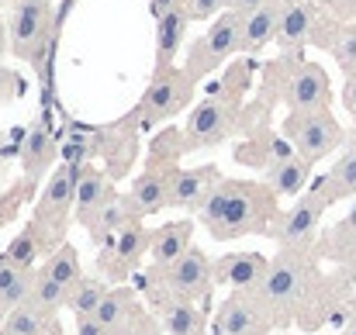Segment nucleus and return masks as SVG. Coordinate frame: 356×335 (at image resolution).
Masks as SVG:
<instances>
[{
  "instance_id": "obj_20",
  "label": "nucleus",
  "mask_w": 356,
  "mask_h": 335,
  "mask_svg": "<svg viewBox=\"0 0 356 335\" xmlns=\"http://www.w3.org/2000/svg\"><path fill=\"white\" fill-rule=\"evenodd\" d=\"M308 177H312V163L301 159V156H291V159H280V163L266 166V180L263 183L277 197H298L308 187Z\"/></svg>"
},
{
  "instance_id": "obj_3",
  "label": "nucleus",
  "mask_w": 356,
  "mask_h": 335,
  "mask_svg": "<svg viewBox=\"0 0 356 335\" xmlns=\"http://www.w3.org/2000/svg\"><path fill=\"white\" fill-rule=\"evenodd\" d=\"M242 24H245V17L238 10H222L208 24V31L191 45V56H187V73L194 80L208 76L211 70H218L236 52H242Z\"/></svg>"
},
{
  "instance_id": "obj_40",
  "label": "nucleus",
  "mask_w": 356,
  "mask_h": 335,
  "mask_svg": "<svg viewBox=\"0 0 356 335\" xmlns=\"http://www.w3.org/2000/svg\"><path fill=\"white\" fill-rule=\"evenodd\" d=\"M232 3H236V0H225V10H232Z\"/></svg>"
},
{
  "instance_id": "obj_12",
  "label": "nucleus",
  "mask_w": 356,
  "mask_h": 335,
  "mask_svg": "<svg viewBox=\"0 0 356 335\" xmlns=\"http://www.w3.org/2000/svg\"><path fill=\"white\" fill-rule=\"evenodd\" d=\"M332 104V83L329 73L318 63H305L298 66V73L287 83V108L291 114H312V111H329Z\"/></svg>"
},
{
  "instance_id": "obj_23",
  "label": "nucleus",
  "mask_w": 356,
  "mask_h": 335,
  "mask_svg": "<svg viewBox=\"0 0 356 335\" xmlns=\"http://www.w3.org/2000/svg\"><path fill=\"white\" fill-rule=\"evenodd\" d=\"M135 315H138V311H135V297H131V291L115 287V291H108V297L101 301L94 322L104 329V335H118Z\"/></svg>"
},
{
  "instance_id": "obj_29",
  "label": "nucleus",
  "mask_w": 356,
  "mask_h": 335,
  "mask_svg": "<svg viewBox=\"0 0 356 335\" xmlns=\"http://www.w3.org/2000/svg\"><path fill=\"white\" fill-rule=\"evenodd\" d=\"M104 297H108V284L97 280V277H83L80 284L70 287L66 308H70L76 318H90V315H97V308H101Z\"/></svg>"
},
{
  "instance_id": "obj_19",
  "label": "nucleus",
  "mask_w": 356,
  "mask_h": 335,
  "mask_svg": "<svg viewBox=\"0 0 356 335\" xmlns=\"http://www.w3.org/2000/svg\"><path fill=\"white\" fill-rule=\"evenodd\" d=\"M115 197V190H111V183H108V177L104 173H97V170H80V183H76V218L80 224H87L101 215V208L108 204Z\"/></svg>"
},
{
  "instance_id": "obj_38",
  "label": "nucleus",
  "mask_w": 356,
  "mask_h": 335,
  "mask_svg": "<svg viewBox=\"0 0 356 335\" xmlns=\"http://www.w3.org/2000/svg\"><path fill=\"white\" fill-rule=\"evenodd\" d=\"M263 3H266V0H236V3H232V10H238V14L245 17V14H252L256 7H263Z\"/></svg>"
},
{
  "instance_id": "obj_32",
  "label": "nucleus",
  "mask_w": 356,
  "mask_h": 335,
  "mask_svg": "<svg viewBox=\"0 0 356 335\" xmlns=\"http://www.w3.org/2000/svg\"><path fill=\"white\" fill-rule=\"evenodd\" d=\"M66 297H70V287H63V284H56L52 277H45V273H35V291H31V301L38 304V308H45V311H59L63 304H66Z\"/></svg>"
},
{
  "instance_id": "obj_1",
  "label": "nucleus",
  "mask_w": 356,
  "mask_h": 335,
  "mask_svg": "<svg viewBox=\"0 0 356 335\" xmlns=\"http://www.w3.org/2000/svg\"><path fill=\"white\" fill-rule=\"evenodd\" d=\"M273 215H277V194L266 183H245V180H218V187L197 211L201 224L222 242L266 231Z\"/></svg>"
},
{
  "instance_id": "obj_26",
  "label": "nucleus",
  "mask_w": 356,
  "mask_h": 335,
  "mask_svg": "<svg viewBox=\"0 0 356 335\" xmlns=\"http://www.w3.org/2000/svg\"><path fill=\"white\" fill-rule=\"evenodd\" d=\"M45 228L38 222H31L24 231H17V238L7 245V252L0 256L3 263H14V266H21V270H35V259L42 256V249H45Z\"/></svg>"
},
{
  "instance_id": "obj_41",
  "label": "nucleus",
  "mask_w": 356,
  "mask_h": 335,
  "mask_svg": "<svg viewBox=\"0 0 356 335\" xmlns=\"http://www.w3.org/2000/svg\"><path fill=\"white\" fill-rule=\"evenodd\" d=\"M3 318H7V315H3V311H0V329H3Z\"/></svg>"
},
{
  "instance_id": "obj_7",
  "label": "nucleus",
  "mask_w": 356,
  "mask_h": 335,
  "mask_svg": "<svg viewBox=\"0 0 356 335\" xmlns=\"http://www.w3.org/2000/svg\"><path fill=\"white\" fill-rule=\"evenodd\" d=\"M329 204H336V197H332V190H329V180L322 177V180L312 187V194L298 197V204L280 218L277 231H270V235L280 242V249H305V245L315 238V231H318L322 215H325Z\"/></svg>"
},
{
  "instance_id": "obj_15",
  "label": "nucleus",
  "mask_w": 356,
  "mask_h": 335,
  "mask_svg": "<svg viewBox=\"0 0 356 335\" xmlns=\"http://www.w3.org/2000/svg\"><path fill=\"white\" fill-rule=\"evenodd\" d=\"M270 259L259 252H229L215 263V280L236 291H256L263 273H266Z\"/></svg>"
},
{
  "instance_id": "obj_21",
  "label": "nucleus",
  "mask_w": 356,
  "mask_h": 335,
  "mask_svg": "<svg viewBox=\"0 0 356 335\" xmlns=\"http://www.w3.org/2000/svg\"><path fill=\"white\" fill-rule=\"evenodd\" d=\"M159 318H163V332L166 335H204V311L187 297L166 294V301L159 308Z\"/></svg>"
},
{
  "instance_id": "obj_27",
  "label": "nucleus",
  "mask_w": 356,
  "mask_h": 335,
  "mask_svg": "<svg viewBox=\"0 0 356 335\" xmlns=\"http://www.w3.org/2000/svg\"><path fill=\"white\" fill-rule=\"evenodd\" d=\"M52 325H56L52 311L38 308L35 301H28V304L14 308V311L3 318V332L7 335H45Z\"/></svg>"
},
{
  "instance_id": "obj_16",
  "label": "nucleus",
  "mask_w": 356,
  "mask_h": 335,
  "mask_svg": "<svg viewBox=\"0 0 356 335\" xmlns=\"http://www.w3.org/2000/svg\"><path fill=\"white\" fill-rule=\"evenodd\" d=\"M194 249V222L191 218H180V222H170L163 228L152 231V242H149V256L159 270L173 266L180 256H187Z\"/></svg>"
},
{
  "instance_id": "obj_14",
  "label": "nucleus",
  "mask_w": 356,
  "mask_h": 335,
  "mask_svg": "<svg viewBox=\"0 0 356 335\" xmlns=\"http://www.w3.org/2000/svg\"><path fill=\"white\" fill-rule=\"evenodd\" d=\"M173 173H177V170H166V166L152 163V166H145V170L135 177V183H131V190H128V201H131V208H135L138 218H142V215H159L163 208H170Z\"/></svg>"
},
{
  "instance_id": "obj_9",
  "label": "nucleus",
  "mask_w": 356,
  "mask_h": 335,
  "mask_svg": "<svg viewBox=\"0 0 356 335\" xmlns=\"http://www.w3.org/2000/svg\"><path fill=\"white\" fill-rule=\"evenodd\" d=\"M236 104L232 101H222V97H204L191 117H187V128H184V152L187 149H211L218 142H225L236 128Z\"/></svg>"
},
{
  "instance_id": "obj_8",
  "label": "nucleus",
  "mask_w": 356,
  "mask_h": 335,
  "mask_svg": "<svg viewBox=\"0 0 356 335\" xmlns=\"http://www.w3.org/2000/svg\"><path fill=\"white\" fill-rule=\"evenodd\" d=\"M270 325H273V311L256 294L236 291L218 304L211 335H266Z\"/></svg>"
},
{
  "instance_id": "obj_36",
  "label": "nucleus",
  "mask_w": 356,
  "mask_h": 335,
  "mask_svg": "<svg viewBox=\"0 0 356 335\" xmlns=\"http://www.w3.org/2000/svg\"><path fill=\"white\" fill-rule=\"evenodd\" d=\"M187 0H149V14H152V21H159L163 14H170L173 7H184Z\"/></svg>"
},
{
  "instance_id": "obj_34",
  "label": "nucleus",
  "mask_w": 356,
  "mask_h": 335,
  "mask_svg": "<svg viewBox=\"0 0 356 335\" xmlns=\"http://www.w3.org/2000/svg\"><path fill=\"white\" fill-rule=\"evenodd\" d=\"M222 10H225V0H187V14H191V21H197V24L215 21Z\"/></svg>"
},
{
  "instance_id": "obj_42",
  "label": "nucleus",
  "mask_w": 356,
  "mask_h": 335,
  "mask_svg": "<svg viewBox=\"0 0 356 335\" xmlns=\"http://www.w3.org/2000/svg\"><path fill=\"white\" fill-rule=\"evenodd\" d=\"M346 335H356V325H353V329H350V332H346Z\"/></svg>"
},
{
  "instance_id": "obj_22",
  "label": "nucleus",
  "mask_w": 356,
  "mask_h": 335,
  "mask_svg": "<svg viewBox=\"0 0 356 335\" xmlns=\"http://www.w3.org/2000/svg\"><path fill=\"white\" fill-rule=\"evenodd\" d=\"M31 291H35V270H21L0 259V311L10 315L14 308L28 304Z\"/></svg>"
},
{
  "instance_id": "obj_6",
  "label": "nucleus",
  "mask_w": 356,
  "mask_h": 335,
  "mask_svg": "<svg viewBox=\"0 0 356 335\" xmlns=\"http://www.w3.org/2000/svg\"><path fill=\"white\" fill-rule=\"evenodd\" d=\"M294 152L308 159L312 166L325 156H332L343 142V124L332 117V111H312V114H291L284 124Z\"/></svg>"
},
{
  "instance_id": "obj_4",
  "label": "nucleus",
  "mask_w": 356,
  "mask_h": 335,
  "mask_svg": "<svg viewBox=\"0 0 356 335\" xmlns=\"http://www.w3.org/2000/svg\"><path fill=\"white\" fill-rule=\"evenodd\" d=\"M194 83L197 80L187 70H177V66L156 70L152 83L145 87V94H142V101L135 108L138 128H152L156 121H166V117L180 114L191 104V97H194Z\"/></svg>"
},
{
  "instance_id": "obj_43",
  "label": "nucleus",
  "mask_w": 356,
  "mask_h": 335,
  "mask_svg": "<svg viewBox=\"0 0 356 335\" xmlns=\"http://www.w3.org/2000/svg\"><path fill=\"white\" fill-rule=\"evenodd\" d=\"M0 335H7V332H3V329H0Z\"/></svg>"
},
{
  "instance_id": "obj_2",
  "label": "nucleus",
  "mask_w": 356,
  "mask_h": 335,
  "mask_svg": "<svg viewBox=\"0 0 356 335\" xmlns=\"http://www.w3.org/2000/svg\"><path fill=\"white\" fill-rule=\"evenodd\" d=\"M56 14L49 0H17L10 14V52L28 59L38 73L49 76V59L56 52Z\"/></svg>"
},
{
  "instance_id": "obj_39",
  "label": "nucleus",
  "mask_w": 356,
  "mask_h": 335,
  "mask_svg": "<svg viewBox=\"0 0 356 335\" xmlns=\"http://www.w3.org/2000/svg\"><path fill=\"white\" fill-rule=\"evenodd\" d=\"M45 335H66V332H63L59 325H52V329H49V332H45Z\"/></svg>"
},
{
  "instance_id": "obj_28",
  "label": "nucleus",
  "mask_w": 356,
  "mask_h": 335,
  "mask_svg": "<svg viewBox=\"0 0 356 335\" xmlns=\"http://www.w3.org/2000/svg\"><path fill=\"white\" fill-rule=\"evenodd\" d=\"M38 273L52 277V280H56V284H63V287H73V284H80V280H83L80 256H76V249H73V245H56V249L49 252V259L42 263V270H38Z\"/></svg>"
},
{
  "instance_id": "obj_10",
  "label": "nucleus",
  "mask_w": 356,
  "mask_h": 335,
  "mask_svg": "<svg viewBox=\"0 0 356 335\" xmlns=\"http://www.w3.org/2000/svg\"><path fill=\"white\" fill-rule=\"evenodd\" d=\"M211 284H215V263L197 245L187 256H180L173 266L163 270V287L173 297H187V301L208 297L211 294Z\"/></svg>"
},
{
  "instance_id": "obj_35",
  "label": "nucleus",
  "mask_w": 356,
  "mask_h": 335,
  "mask_svg": "<svg viewBox=\"0 0 356 335\" xmlns=\"http://www.w3.org/2000/svg\"><path fill=\"white\" fill-rule=\"evenodd\" d=\"M332 238H336L339 245H356V201H353V208H350V215L336 224Z\"/></svg>"
},
{
  "instance_id": "obj_31",
  "label": "nucleus",
  "mask_w": 356,
  "mask_h": 335,
  "mask_svg": "<svg viewBox=\"0 0 356 335\" xmlns=\"http://www.w3.org/2000/svg\"><path fill=\"white\" fill-rule=\"evenodd\" d=\"M329 190H332V197L339 201V197H353L356 194V145H350L336 163H332V170H329Z\"/></svg>"
},
{
  "instance_id": "obj_30",
  "label": "nucleus",
  "mask_w": 356,
  "mask_h": 335,
  "mask_svg": "<svg viewBox=\"0 0 356 335\" xmlns=\"http://www.w3.org/2000/svg\"><path fill=\"white\" fill-rule=\"evenodd\" d=\"M52 159H56V145H52L49 131H45V128H35V131L28 135V145H24V170H28V177L38 180Z\"/></svg>"
},
{
  "instance_id": "obj_13",
  "label": "nucleus",
  "mask_w": 356,
  "mask_h": 335,
  "mask_svg": "<svg viewBox=\"0 0 356 335\" xmlns=\"http://www.w3.org/2000/svg\"><path fill=\"white\" fill-rule=\"evenodd\" d=\"M218 166H194V170H177L173 183H170V208H184V211H201V204L211 197V190L218 187Z\"/></svg>"
},
{
  "instance_id": "obj_17",
  "label": "nucleus",
  "mask_w": 356,
  "mask_h": 335,
  "mask_svg": "<svg viewBox=\"0 0 356 335\" xmlns=\"http://www.w3.org/2000/svg\"><path fill=\"white\" fill-rule=\"evenodd\" d=\"M187 28H191L187 3H184V7H173L170 14H163V17L156 21V70H170V66H173L177 52L184 49Z\"/></svg>"
},
{
  "instance_id": "obj_33",
  "label": "nucleus",
  "mask_w": 356,
  "mask_h": 335,
  "mask_svg": "<svg viewBox=\"0 0 356 335\" xmlns=\"http://www.w3.org/2000/svg\"><path fill=\"white\" fill-rule=\"evenodd\" d=\"M332 56H336V63H339L346 73H356V28L343 31V35L336 38V45H332Z\"/></svg>"
},
{
  "instance_id": "obj_5",
  "label": "nucleus",
  "mask_w": 356,
  "mask_h": 335,
  "mask_svg": "<svg viewBox=\"0 0 356 335\" xmlns=\"http://www.w3.org/2000/svg\"><path fill=\"white\" fill-rule=\"evenodd\" d=\"M308 287V263H305V252L301 249H280L277 259H270L259 287L252 291L273 315L277 311H287L301 301Z\"/></svg>"
},
{
  "instance_id": "obj_25",
  "label": "nucleus",
  "mask_w": 356,
  "mask_h": 335,
  "mask_svg": "<svg viewBox=\"0 0 356 335\" xmlns=\"http://www.w3.org/2000/svg\"><path fill=\"white\" fill-rule=\"evenodd\" d=\"M315 28V7L308 0H298L291 7H284V17H280V31H277V42L284 49H294L301 45Z\"/></svg>"
},
{
  "instance_id": "obj_11",
  "label": "nucleus",
  "mask_w": 356,
  "mask_h": 335,
  "mask_svg": "<svg viewBox=\"0 0 356 335\" xmlns=\"http://www.w3.org/2000/svg\"><path fill=\"white\" fill-rule=\"evenodd\" d=\"M76 183H80V166H76V163H63V166L52 173V180L45 183V190H42L35 222L42 224V228L59 231V228L66 224L70 208H76Z\"/></svg>"
},
{
  "instance_id": "obj_24",
  "label": "nucleus",
  "mask_w": 356,
  "mask_h": 335,
  "mask_svg": "<svg viewBox=\"0 0 356 335\" xmlns=\"http://www.w3.org/2000/svg\"><path fill=\"white\" fill-rule=\"evenodd\" d=\"M149 242H152V235L138 224V218L131 224H124L118 235L111 238V249H108V259H115V266H135L138 259H142V252L149 249Z\"/></svg>"
},
{
  "instance_id": "obj_37",
  "label": "nucleus",
  "mask_w": 356,
  "mask_h": 335,
  "mask_svg": "<svg viewBox=\"0 0 356 335\" xmlns=\"http://www.w3.org/2000/svg\"><path fill=\"white\" fill-rule=\"evenodd\" d=\"M76 335H104V329L94 322V315L90 318H76Z\"/></svg>"
},
{
  "instance_id": "obj_18",
  "label": "nucleus",
  "mask_w": 356,
  "mask_h": 335,
  "mask_svg": "<svg viewBox=\"0 0 356 335\" xmlns=\"http://www.w3.org/2000/svg\"><path fill=\"white\" fill-rule=\"evenodd\" d=\"M280 17H284L280 0H266L263 7H256L252 14H245V24H242V52H259L270 38H277Z\"/></svg>"
}]
</instances>
